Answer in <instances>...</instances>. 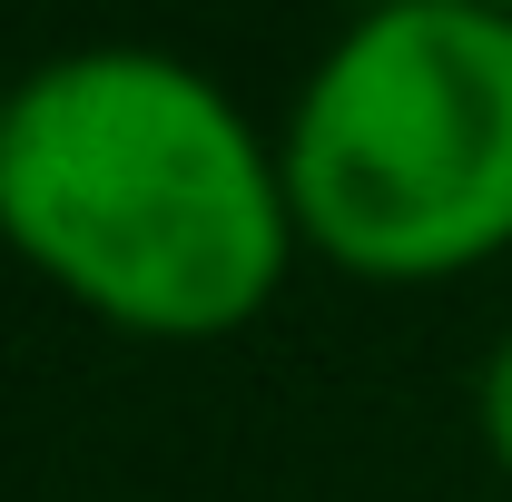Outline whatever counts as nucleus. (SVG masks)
I'll return each mask as SVG.
<instances>
[{
    "label": "nucleus",
    "mask_w": 512,
    "mask_h": 502,
    "mask_svg": "<svg viewBox=\"0 0 512 502\" xmlns=\"http://www.w3.org/2000/svg\"><path fill=\"white\" fill-rule=\"evenodd\" d=\"M296 247L375 286H444L512 247V10L394 0L355 20L276 128Z\"/></svg>",
    "instance_id": "2"
},
{
    "label": "nucleus",
    "mask_w": 512,
    "mask_h": 502,
    "mask_svg": "<svg viewBox=\"0 0 512 502\" xmlns=\"http://www.w3.org/2000/svg\"><path fill=\"white\" fill-rule=\"evenodd\" d=\"M0 237L30 276L148 345H217L296 256L276 138L178 50H60L10 79Z\"/></svg>",
    "instance_id": "1"
},
{
    "label": "nucleus",
    "mask_w": 512,
    "mask_h": 502,
    "mask_svg": "<svg viewBox=\"0 0 512 502\" xmlns=\"http://www.w3.org/2000/svg\"><path fill=\"white\" fill-rule=\"evenodd\" d=\"M473 434H483V453L512 473V335L483 355V375H473Z\"/></svg>",
    "instance_id": "3"
},
{
    "label": "nucleus",
    "mask_w": 512,
    "mask_h": 502,
    "mask_svg": "<svg viewBox=\"0 0 512 502\" xmlns=\"http://www.w3.org/2000/svg\"><path fill=\"white\" fill-rule=\"evenodd\" d=\"M0 119H10V79H0Z\"/></svg>",
    "instance_id": "4"
}]
</instances>
